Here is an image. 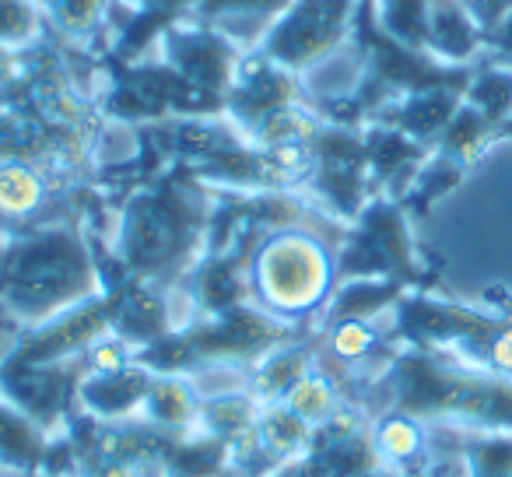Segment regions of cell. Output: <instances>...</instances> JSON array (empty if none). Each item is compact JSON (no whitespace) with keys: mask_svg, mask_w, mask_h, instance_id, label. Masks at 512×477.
<instances>
[{"mask_svg":"<svg viewBox=\"0 0 512 477\" xmlns=\"http://www.w3.org/2000/svg\"><path fill=\"white\" fill-rule=\"evenodd\" d=\"M218 190L200 183L186 165L172 176L148 179L120 211L113 253L137 281L176 292L207 250Z\"/></svg>","mask_w":512,"mask_h":477,"instance_id":"6da1fadb","label":"cell"},{"mask_svg":"<svg viewBox=\"0 0 512 477\" xmlns=\"http://www.w3.org/2000/svg\"><path fill=\"white\" fill-rule=\"evenodd\" d=\"M99 295L106 278L81 221L0 239V309L22 330L46 327Z\"/></svg>","mask_w":512,"mask_h":477,"instance_id":"7a4b0ae2","label":"cell"},{"mask_svg":"<svg viewBox=\"0 0 512 477\" xmlns=\"http://www.w3.org/2000/svg\"><path fill=\"white\" fill-rule=\"evenodd\" d=\"M376 383L390 393L386 411L411 414L428 425L512 432V379L449 351L400 348Z\"/></svg>","mask_w":512,"mask_h":477,"instance_id":"3957f363","label":"cell"},{"mask_svg":"<svg viewBox=\"0 0 512 477\" xmlns=\"http://www.w3.org/2000/svg\"><path fill=\"white\" fill-rule=\"evenodd\" d=\"M344 239L320 228H278L256 239L249 260L253 306L295 323L323 313L337 288V250Z\"/></svg>","mask_w":512,"mask_h":477,"instance_id":"277c9868","label":"cell"},{"mask_svg":"<svg viewBox=\"0 0 512 477\" xmlns=\"http://www.w3.org/2000/svg\"><path fill=\"white\" fill-rule=\"evenodd\" d=\"M411 214L400 200L372 197L355 221L348 225L341 250H337V285L358 278L404 281L411 292H435L439 264L421 260L411 235Z\"/></svg>","mask_w":512,"mask_h":477,"instance_id":"5b68a950","label":"cell"},{"mask_svg":"<svg viewBox=\"0 0 512 477\" xmlns=\"http://www.w3.org/2000/svg\"><path fill=\"white\" fill-rule=\"evenodd\" d=\"M355 11L358 0H295L274 18L253 53L306 78L351 43Z\"/></svg>","mask_w":512,"mask_h":477,"instance_id":"8992f818","label":"cell"},{"mask_svg":"<svg viewBox=\"0 0 512 477\" xmlns=\"http://www.w3.org/2000/svg\"><path fill=\"white\" fill-rule=\"evenodd\" d=\"M155 53L169 60L179 74H186L197 88L225 102L228 88L242 67V57H246V43H239L221 25L179 22L158 39Z\"/></svg>","mask_w":512,"mask_h":477,"instance_id":"52a82bcc","label":"cell"},{"mask_svg":"<svg viewBox=\"0 0 512 477\" xmlns=\"http://www.w3.org/2000/svg\"><path fill=\"white\" fill-rule=\"evenodd\" d=\"M306 102H309V85L302 74L246 50L239 74H235L232 88L225 95V116L242 134L253 137L267 120H274L285 109L306 106Z\"/></svg>","mask_w":512,"mask_h":477,"instance_id":"ba28073f","label":"cell"},{"mask_svg":"<svg viewBox=\"0 0 512 477\" xmlns=\"http://www.w3.org/2000/svg\"><path fill=\"white\" fill-rule=\"evenodd\" d=\"M204 0H116L109 15L113 43L109 53L120 60H141L158 46V39L179 22H190Z\"/></svg>","mask_w":512,"mask_h":477,"instance_id":"9c48e42d","label":"cell"},{"mask_svg":"<svg viewBox=\"0 0 512 477\" xmlns=\"http://www.w3.org/2000/svg\"><path fill=\"white\" fill-rule=\"evenodd\" d=\"M463 95H467V88H428V92L404 95V99L379 109V113L372 116V123H383V127H393V130H400V134L435 148L442 130L449 127L456 109L463 106Z\"/></svg>","mask_w":512,"mask_h":477,"instance_id":"30bf717a","label":"cell"},{"mask_svg":"<svg viewBox=\"0 0 512 477\" xmlns=\"http://www.w3.org/2000/svg\"><path fill=\"white\" fill-rule=\"evenodd\" d=\"M43 11L46 32L67 46L102 53L113 43L109 15L116 0H36Z\"/></svg>","mask_w":512,"mask_h":477,"instance_id":"8fae6325","label":"cell"},{"mask_svg":"<svg viewBox=\"0 0 512 477\" xmlns=\"http://www.w3.org/2000/svg\"><path fill=\"white\" fill-rule=\"evenodd\" d=\"M428 18H432V0H376L379 29L411 50L428 53Z\"/></svg>","mask_w":512,"mask_h":477,"instance_id":"7c38bea8","label":"cell"},{"mask_svg":"<svg viewBox=\"0 0 512 477\" xmlns=\"http://www.w3.org/2000/svg\"><path fill=\"white\" fill-rule=\"evenodd\" d=\"M43 453V435L36 421L15 404H0V463L8 467H32Z\"/></svg>","mask_w":512,"mask_h":477,"instance_id":"4fadbf2b","label":"cell"},{"mask_svg":"<svg viewBox=\"0 0 512 477\" xmlns=\"http://www.w3.org/2000/svg\"><path fill=\"white\" fill-rule=\"evenodd\" d=\"M285 407L302 421H330L337 411V383L327 372H306L292 390L285 393Z\"/></svg>","mask_w":512,"mask_h":477,"instance_id":"5bb4252c","label":"cell"},{"mask_svg":"<svg viewBox=\"0 0 512 477\" xmlns=\"http://www.w3.org/2000/svg\"><path fill=\"white\" fill-rule=\"evenodd\" d=\"M43 36L46 22L36 0H0V46L29 50Z\"/></svg>","mask_w":512,"mask_h":477,"instance_id":"9a60e30c","label":"cell"},{"mask_svg":"<svg viewBox=\"0 0 512 477\" xmlns=\"http://www.w3.org/2000/svg\"><path fill=\"white\" fill-rule=\"evenodd\" d=\"M292 4L295 0H204L190 22L225 25V22H232V18H260V22H264V32H267L274 18L285 15Z\"/></svg>","mask_w":512,"mask_h":477,"instance_id":"2e32d148","label":"cell"},{"mask_svg":"<svg viewBox=\"0 0 512 477\" xmlns=\"http://www.w3.org/2000/svg\"><path fill=\"white\" fill-rule=\"evenodd\" d=\"M148 411L155 414V421H162V425H183L186 418L193 414V407H197V393H193V386L179 383V379H151L148 386Z\"/></svg>","mask_w":512,"mask_h":477,"instance_id":"e0dca14e","label":"cell"},{"mask_svg":"<svg viewBox=\"0 0 512 477\" xmlns=\"http://www.w3.org/2000/svg\"><path fill=\"white\" fill-rule=\"evenodd\" d=\"M22 337H25V330L18 327L15 320H11L4 309H0V369L11 362V355L18 351V344H22Z\"/></svg>","mask_w":512,"mask_h":477,"instance_id":"ac0fdd59","label":"cell"},{"mask_svg":"<svg viewBox=\"0 0 512 477\" xmlns=\"http://www.w3.org/2000/svg\"><path fill=\"white\" fill-rule=\"evenodd\" d=\"M509 11H512V0H488V4L477 11V25H481L484 32H491L505 15H509Z\"/></svg>","mask_w":512,"mask_h":477,"instance_id":"d6986e66","label":"cell"},{"mask_svg":"<svg viewBox=\"0 0 512 477\" xmlns=\"http://www.w3.org/2000/svg\"><path fill=\"white\" fill-rule=\"evenodd\" d=\"M25 64V50H11V46H0V88L8 85Z\"/></svg>","mask_w":512,"mask_h":477,"instance_id":"ffe728a7","label":"cell"},{"mask_svg":"<svg viewBox=\"0 0 512 477\" xmlns=\"http://www.w3.org/2000/svg\"><path fill=\"white\" fill-rule=\"evenodd\" d=\"M463 4H467V8L474 11V18H477V11H481L484 4H488V0H463Z\"/></svg>","mask_w":512,"mask_h":477,"instance_id":"44dd1931","label":"cell"},{"mask_svg":"<svg viewBox=\"0 0 512 477\" xmlns=\"http://www.w3.org/2000/svg\"><path fill=\"white\" fill-rule=\"evenodd\" d=\"M502 137H505V141H512V123H505V127H502V134H498V141H502Z\"/></svg>","mask_w":512,"mask_h":477,"instance_id":"7402d4cb","label":"cell"},{"mask_svg":"<svg viewBox=\"0 0 512 477\" xmlns=\"http://www.w3.org/2000/svg\"><path fill=\"white\" fill-rule=\"evenodd\" d=\"M0 477H4V474H0Z\"/></svg>","mask_w":512,"mask_h":477,"instance_id":"603a6c76","label":"cell"}]
</instances>
